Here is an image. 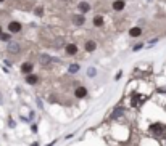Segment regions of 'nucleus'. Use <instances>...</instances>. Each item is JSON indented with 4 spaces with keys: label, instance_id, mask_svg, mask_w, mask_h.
<instances>
[{
    "label": "nucleus",
    "instance_id": "obj_1",
    "mask_svg": "<svg viewBox=\"0 0 166 146\" xmlns=\"http://www.w3.org/2000/svg\"><path fill=\"white\" fill-rule=\"evenodd\" d=\"M145 101H147L145 95H142L139 92H134L132 95H131V98H129V104H131V108H140Z\"/></svg>",
    "mask_w": 166,
    "mask_h": 146
},
{
    "label": "nucleus",
    "instance_id": "obj_2",
    "mask_svg": "<svg viewBox=\"0 0 166 146\" xmlns=\"http://www.w3.org/2000/svg\"><path fill=\"white\" fill-rule=\"evenodd\" d=\"M37 61H39V64L44 66V67H49V66H52L53 63H60V59L58 58H53L52 55H49V53H41L37 56Z\"/></svg>",
    "mask_w": 166,
    "mask_h": 146
},
{
    "label": "nucleus",
    "instance_id": "obj_3",
    "mask_svg": "<svg viewBox=\"0 0 166 146\" xmlns=\"http://www.w3.org/2000/svg\"><path fill=\"white\" fill-rule=\"evenodd\" d=\"M23 52V45L18 40H10L7 43V53H10L11 56H20Z\"/></svg>",
    "mask_w": 166,
    "mask_h": 146
},
{
    "label": "nucleus",
    "instance_id": "obj_4",
    "mask_svg": "<svg viewBox=\"0 0 166 146\" xmlns=\"http://www.w3.org/2000/svg\"><path fill=\"white\" fill-rule=\"evenodd\" d=\"M7 31L10 34H20L23 31V22L21 21H16V19H11L8 24H7Z\"/></svg>",
    "mask_w": 166,
    "mask_h": 146
},
{
    "label": "nucleus",
    "instance_id": "obj_5",
    "mask_svg": "<svg viewBox=\"0 0 166 146\" xmlns=\"http://www.w3.org/2000/svg\"><path fill=\"white\" fill-rule=\"evenodd\" d=\"M63 52H65L66 56H76L79 53V45L74 42H68L65 45V48H63Z\"/></svg>",
    "mask_w": 166,
    "mask_h": 146
},
{
    "label": "nucleus",
    "instance_id": "obj_6",
    "mask_svg": "<svg viewBox=\"0 0 166 146\" xmlns=\"http://www.w3.org/2000/svg\"><path fill=\"white\" fill-rule=\"evenodd\" d=\"M85 21H87L85 19V15H82V13H74L71 16V22L74 27H82L85 24Z\"/></svg>",
    "mask_w": 166,
    "mask_h": 146
},
{
    "label": "nucleus",
    "instance_id": "obj_7",
    "mask_svg": "<svg viewBox=\"0 0 166 146\" xmlns=\"http://www.w3.org/2000/svg\"><path fill=\"white\" fill-rule=\"evenodd\" d=\"M148 132H150L153 137H160V135L164 133V125L160 124V122H155V124H152V125L148 127Z\"/></svg>",
    "mask_w": 166,
    "mask_h": 146
},
{
    "label": "nucleus",
    "instance_id": "obj_8",
    "mask_svg": "<svg viewBox=\"0 0 166 146\" xmlns=\"http://www.w3.org/2000/svg\"><path fill=\"white\" fill-rule=\"evenodd\" d=\"M78 13H82V15H87L90 10H92V5H90L87 0H81V2H78Z\"/></svg>",
    "mask_w": 166,
    "mask_h": 146
},
{
    "label": "nucleus",
    "instance_id": "obj_9",
    "mask_svg": "<svg viewBox=\"0 0 166 146\" xmlns=\"http://www.w3.org/2000/svg\"><path fill=\"white\" fill-rule=\"evenodd\" d=\"M84 50H85V53H94L97 50V40L95 39H87V40L84 42Z\"/></svg>",
    "mask_w": 166,
    "mask_h": 146
},
{
    "label": "nucleus",
    "instance_id": "obj_10",
    "mask_svg": "<svg viewBox=\"0 0 166 146\" xmlns=\"http://www.w3.org/2000/svg\"><path fill=\"white\" fill-rule=\"evenodd\" d=\"M123 116H124V106L118 104V106H114V108H113V112H111L110 117L113 121H116V119H121Z\"/></svg>",
    "mask_w": 166,
    "mask_h": 146
},
{
    "label": "nucleus",
    "instance_id": "obj_11",
    "mask_svg": "<svg viewBox=\"0 0 166 146\" xmlns=\"http://www.w3.org/2000/svg\"><path fill=\"white\" fill-rule=\"evenodd\" d=\"M20 71H21L24 76H27V74H31V72L34 71V64L31 63V61H24V63L20 66Z\"/></svg>",
    "mask_w": 166,
    "mask_h": 146
},
{
    "label": "nucleus",
    "instance_id": "obj_12",
    "mask_svg": "<svg viewBox=\"0 0 166 146\" xmlns=\"http://www.w3.org/2000/svg\"><path fill=\"white\" fill-rule=\"evenodd\" d=\"M39 80H41V77H39L37 74H27L26 77H24V82L27 83V85H37L39 83Z\"/></svg>",
    "mask_w": 166,
    "mask_h": 146
},
{
    "label": "nucleus",
    "instance_id": "obj_13",
    "mask_svg": "<svg viewBox=\"0 0 166 146\" xmlns=\"http://www.w3.org/2000/svg\"><path fill=\"white\" fill-rule=\"evenodd\" d=\"M68 42H66V39L65 37H56V39H53V42H52V47L55 48V50H60V48H65V45H66Z\"/></svg>",
    "mask_w": 166,
    "mask_h": 146
},
{
    "label": "nucleus",
    "instance_id": "obj_14",
    "mask_svg": "<svg viewBox=\"0 0 166 146\" xmlns=\"http://www.w3.org/2000/svg\"><path fill=\"white\" fill-rule=\"evenodd\" d=\"M87 88H85V87H82V85H79V87H76V88H74V97H76V98H79V100H82V98H85V97H87Z\"/></svg>",
    "mask_w": 166,
    "mask_h": 146
},
{
    "label": "nucleus",
    "instance_id": "obj_15",
    "mask_svg": "<svg viewBox=\"0 0 166 146\" xmlns=\"http://www.w3.org/2000/svg\"><path fill=\"white\" fill-rule=\"evenodd\" d=\"M92 24H94V27H103L105 26V16L103 15H95L92 18Z\"/></svg>",
    "mask_w": 166,
    "mask_h": 146
},
{
    "label": "nucleus",
    "instance_id": "obj_16",
    "mask_svg": "<svg viewBox=\"0 0 166 146\" xmlns=\"http://www.w3.org/2000/svg\"><path fill=\"white\" fill-rule=\"evenodd\" d=\"M142 34H144V29H142L140 26H134V27H131L129 29V37H132V39L140 37Z\"/></svg>",
    "mask_w": 166,
    "mask_h": 146
},
{
    "label": "nucleus",
    "instance_id": "obj_17",
    "mask_svg": "<svg viewBox=\"0 0 166 146\" xmlns=\"http://www.w3.org/2000/svg\"><path fill=\"white\" fill-rule=\"evenodd\" d=\"M111 8L113 11H123L126 8V0H113Z\"/></svg>",
    "mask_w": 166,
    "mask_h": 146
},
{
    "label": "nucleus",
    "instance_id": "obj_18",
    "mask_svg": "<svg viewBox=\"0 0 166 146\" xmlns=\"http://www.w3.org/2000/svg\"><path fill=\"white\" fill-rule=\"evenodd\" d=\"M79 71H81V64H79V63H71L70 66H68V69H66V72H68L70 76L78 74Z\"/></svg>",
    "mask_w": 166,
    "mask_h": 146
},
{
    "label": "nucleus",
    "instance_id": "obj_19",
    "mask_svg": "<svg viewBox=\"0 0 166 146\" xmlns=\"http://www.w3.org/2000/svg\"><path fill=\"white\" fill-rule=\"evenodd\" d=\"M32 13L34 16H37V18H44V15H45V8L42 7V5H36L32 10Z\"/></svg>",
    "mask_w": 166,
    "mask_h": 146
},
{
    "label": "nucleus",
    "instance_id": "obj_20",
    "mask_svg": "<svg viewBox=\"0 0 166 146\" xmlns=\"http://www.w3.org/2000/svg\"><path fill=\"white\" fill-rule=\"evenodd\" d=\"M10 40H13V34H10L8 31H5L2 36H0V42H5V43H8Z\"/></svg>",
    "mask_w": 166,
    "mask_h": 146
},
{
    "label": "nucleus",
    "instance_id": "obj_21",
    "mask_svg": "<svg viewBox=\"0 0 166 146\" xmlns=\"http://www.w3.org/2000/svg\"><path fill=\"white\" fill-rule=\"evenodd\" d=\"M97 76V67L95 66H89L87 67V77L89 79H94Z\"/></svg>",
    "mask_w": 166,
    "mask_h": 146
},
{
    "label": "nucleus",
    "instance_id": "obj_22",
    "mask_svg": "<svg viewBox=\"0 0 166 146\" xmlns=\"http://www.w3.org/2000/svg\"><path fill=\"white\" fill-rule=\"evenodd\" d=\"M142 48H144V42H139L132 47V52H139V50H142Z\"/></svg>",
    "mask_w": 166,
    "mask_h": 146
},
{
    "label": "nucleus",
    "instance_id": "obj_23",
    "mask_svg": "<svg viewBox=\"0 0 166 146\" xmlns=\"http://www.w3.org/2000/svg\"><path fill=\"white\" fill-rule=\"evenodd\" d=\"M121 77H123V71H118V72H116V76H114V80H119Z\"/></svg>",
    "mask_w": 166,
    "mask_h": 146
},
{
    "label": "nucleus",
    "instance_id": "obj_24",
    "mask_svg": "<svg viewBox=\"0 0 166 146\" xmlns=\"http://www.w3.org/2000/svg\"><path fill=\"white\" fill-rule=\"evenodd\" d=\"M157 42H158V39H152V40L148 42V47H152V45H155Z\"/></svg>",
    "mask_w": 166,
    "mask_h": 146
},
{
    "label": "nucleus",
    "instance_id": "obj_25",
    "mask_svg": "<svg viewBox=\"0 0 166 146\" xmlns=\"http://www.w3.org/2000/svg\"><path fill=\"white\" fill-rule=\"evenodd\" d=\"M37 108H41V109L44 108V103H42V101L39 100V98H37Z\"/></svg>",
    "mask_w": 166,
    "mask_h": 146
},
{
    "label": "nucleus",
    "instance_id": "obj_26",
    "mask_svg": "<svg viewBox=\"0 0 166 146\" xmlns=\"http://www.w3.org/2000/svg\"><path fill=\"white\" fill-rule=\"evenodd\" d=\"M31 130H32V133H37V125H36V124H32Z\"/></svg>",
    "mask_w": 166,
    "mask_h": 146
},
{
    "label": "nucleus",
    "instance_id": "obj_27",
    "mask_svg": "<svg viewBox=\"0 0 166 146\" xmlns=\"http://www.w3.org/2000/svg\"><path fill=\"white\" fill-rule=\"evenodd\" d=\"M3 32H5V27H3L2 24H0V36H2V34H3Z\"/></svg>",
    "mask_w": 166,
    "mask_h": 146
},
{
    "label": "nucleus",
    "instance_id": "obj_28",
    "mask_svg": "<svg viewBox=\"0 0 166 146\" xmlns=\"http://www.w3.org/2000/svg\"><path fill=\"white\" fill-rule=\"evenodd\" d=\"M55 143H56V140H53V141H52V143H49L47 146H55Z\"/></svg>",
    "mask_w": 166,
    "mask_h": 146
},
{
    "label": "nucleus",
    "instance_id": "obj_29",
    "mask_svg": "<svg viewBox=\"0 0 166 146\" xmlns=\"http://www.w3.org/2000/svg\"><path fill=\"white\" fill-rule=\"evenodd\" d=\"M2 101H3V97H2V93H0V104H2Z\"/></svg>",
    "mask_w": 166,
    "mask_h": 146
},
{
    "label": "nucleus",
    "instance_id": "obj_30",
    "mask_svg": "<svg viewBox=\"0 0 166 146\" xmlns=\"http://www.w3.org/2000/svg\"><path fill=\"white\" fill-rule=\"evenodd\" d=\"M31 146H39V143H37V141H36V143H32V144H31Z\"/></svg>",
    "mask_w": 166,
    "mask_h": 146
},
{
    "label": "nucleus",
    "instance_id": "obj_31",
    "mask_svg": "<svg viewBox=\"0 0 166 146\" xmlns=\"http://www.w3.org/2000/svg\"><path fill=\"white\" fill-rule=\"evenodd\" d=\"M5 2H7V0H0V3H5Z\"/></svg>",
    "mask_w": 166,
    "mask_h": 146
},
{
    "label": "nucleus",
    "instance_id": "obj_32",
    "mask_svg": "<svg viewBox=\"0 0 166 146\" xmlns=\"http://www.w3.org/2000/svg\"><path fill=\"white\" fill-rule=\"evenodd\" d=\"M60 2H68V0H60Z\"/></svg>",
    "mask_w": 166,
    "mask_h": 146
}]
</instances>
